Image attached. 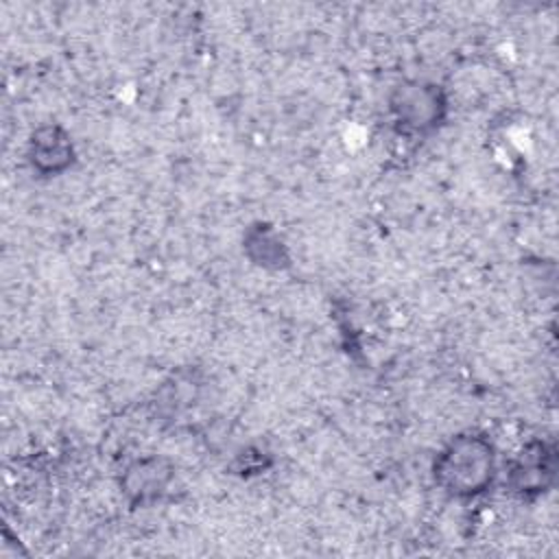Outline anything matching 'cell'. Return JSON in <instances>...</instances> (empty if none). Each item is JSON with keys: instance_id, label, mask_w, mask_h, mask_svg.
I'll return each mask as SVG.
<instances>
[{"instance_id": "obj_1", "label": "cell", "mask_w": 559, "mask_h": 559, "mask_svg": "<svg viewBox=\"0 0 559 559\" xmlns=\"http://www.w3.org/2000/svg\"><path fill=\"white\" fill-rule=\"evenodd\" d=\"M435 483L452 498L472 500L483 496L496 478V448L483 432L452 437L435 456Z\"/></svg>"}, {"instance_id": "obj_2", "label": "cell", "mask_w": 559, "mask_h": 559, "mask_svg": "<svg viewBox=\"0 0 559 559\" xmlns=\"http://www.w3.org/2000/svg\"><path fill=\"white\" fill-rule=\"evenodd\" d=\"M389 114L400 133L424 138L443 124L448 116V96L443 87L432 81L408 79L391 90Z\"/></svg>"}, {"instance_id": "obj_3", "label": "cell", "mask_w": 559, "mask_h": 559, "mask_svg": "<svg viewBox=\"0 0 559 559\" xmlns=\"http://www.w3.org/2000/svg\"><path fill=\"white\" fill-rule=\"evenodd\" d=\"M557 474V450L550 441H531L511 461L509 487L522 498L544 493Z\"/></svg>"}, {"instance_id": "obj_4", "label": "cell", "mask_w": 559, "mask_h": 559, "mask_svg": "<svg viewBox=\"0 0 559 559\" xmlns=\"http://www.w3.org/2000/svg\"><path fill=\"white\" fill-rule=\"evenodd\" d=\"M173 478L175 465L166 456H138L122 469L120 489L131 507H148L168 491Z\"/></svg>"}, {"instance_id": "obj_5", "label": "cell", "mask_w": 559, "mask_h": 559, "mask_svg": "<svg viewBox=\"0 0 559 559\" xmlns=\"http://www.w3.org/2000/svg\"><path fill=\"white\" fill-rule=\"evenodd\" d=\"M76 159L72 135L57 122L39 124L26 142V162L41 177H57L70 170Z\"/></svg>"}, {"instance_id": "obj_6", "label": "cell", "mask_w": 559, "mask_h": 559, "mask_svg": "<svg viewBox=\"0 0 559 559\" xmlns=\"http://www.w3.org/2000/svg\"><path fill=\"white\" fill-rule=\"evenodd\" d=\"M245 255L266 271H280L290 264V253L282 236L266 223H255L247 227L242 236Z\"/></svg>"}]
</instances>
